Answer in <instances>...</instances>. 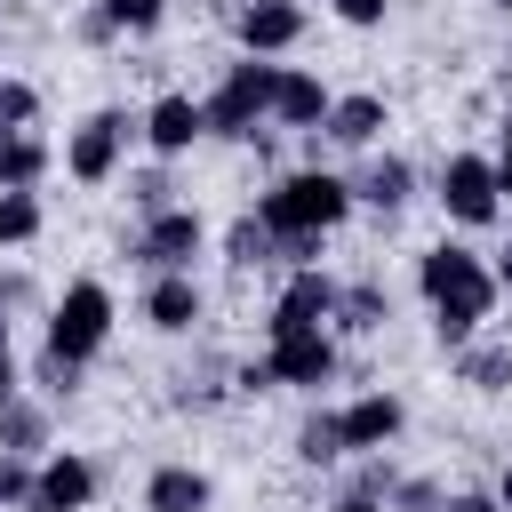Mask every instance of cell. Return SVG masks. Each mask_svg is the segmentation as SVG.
Instances as JSON below:
<instances>
[{"label": "cell", "instance_id": "cell-1", "mask_svg": "<svg viewBox=\"0 0 512 512\" xmlns=\"http://www.w3.org/2000/svg\"><path fill=\"white\" fill-rule=\"evenodd\" d=\"M344 216H352V184H344V176H328L320 160H312V168H296V176H280V184H264V200H256V224H264L272 240L336 232Z\"/></svg>", "mask_w": 512, "mask_h": 512}, {"label": "cell", "instance_id": "cell-2", "mask_svg": "<svg viewBox=\"0 0 512 512\" xmlns=\"http://www.w3.org/2000/svg\"><path fill=\"white\" fill-rule=\"evenodd\" d=\"M416 280H424L432 312H456V320H488V304H496V272H488V264H480L472 248H456V240L424 248Z\"/></svg>", "mask_w": 512, "mask_h": 512}, {"label": "cell", "instance_id": "cell-3", "mask_svg": "<svg viewBox=\"0 0 512 512\" xmlns=\"http://www.w3.org/2000/svg\"><path fill=\"white\" fill-rule=\"evenodd\" d=\"M272 80H280V64H264V56L232 64V72H224V88L200 104L208 136H256V120L272 112Z\"/></svg>", "mask_w": 512, "mask_h": 512}, {"label": "cell", "instance_id": "cell-4", "mask_svg": "<svg viewBox=\"0 0 512 512\" xmlns=\"http://www.w3.org/2000/svg\"><path fill=\"white\" fill-rule=\"evenodd\" d=\"M104 336H112V288H104V280H72V288L56 296V312H48V352L88 360Z\"/></svg>", "mask_w": 512, "mask_h": 512}, {"label": "cell", "instance_id": "cell-5", "mask_svg": "<svg viewBox=\"0 0 512 512\" xmlns=\"http://www.w3.org/2000/svg\"><path fill=\"white\" fill-rule=\"evenodd\" d=\"M128 136H136V120H128L120 104H104V112H88V120L72 128V144H64V168H72L80 184H104V176L120 168Z\"/></svg>", "mask_w": 512, "mask_h": 512}, {"label": "cell", "instance_id": "cell-6", "mask_svg": "<svg viewBox=\"0 0 512 512\" xmlns=\"http://www.w3.org/2000/svg\"><path fill=\"white\" fill-rule=\"evenodd\" d=\"M496 160H480V152H456L448 168H440V208L456 216V224H488L496 216Z\"/></svg>", "mask_w": 512, "mask_h": 512}, {"label": "cell", "instance_id": "cell-7", "mask_svg": "<svg viewBox=\"0 0 512 512\" xmlns=\"http://www.w3.org/2000/svg\"><path fill=\"white\" fill-rule=\"evenodd\" d=\"M272 376L280 384H304V392H320L328 376H336V344H328V328H272Z\"/></svg>", "mask_w": 512, "mask_h": 512}, {"label": "cell", "instance_id": "cell-8", "mask_svg": "<svg viewBox=\"0 0 512 512\" xmlns=\"http://www.w3.org/2000/svg\"><path fill=\"white\" fill-rule=\"evenodd\" d=\"M88 496H96V464H88V456H72V448H56V456L32 472L24 512H88Z\"/></svg>", "mask_w": 512, "mask_h": 512}, {"label": "cell", "instance_id": "cell-9", "mask_svg": "<svg viewBox=\"0 0 512 512\" xmlns=\"http://www.w3.org/2000/svg\"><path fill=\"white\" fill-rule=\"evenodd\" d=\"M136 264H152V272H184L192 256H200V216L192 208H160L144 232H136V248H128Z\"/></svg>", "mask_w": 512, "mask_h": 512}, {"label": "cell", "instance_id": "cell-10", "mask_svg": "<svg viewBox=\"0 0 512 512\" xmlns=\"http://www.w3.org/2000/svg\"><path fill=\"white\" fill-rule=\"evenodd\" d=\"M232 24H240V48H248V56H280V48L304 40V8H296V0H248Z\"/></svg>", "mask_w": 512, "mask_h": 512}, {"label": "cell", "instance_id": "cell-11", "mask_svg": "<svg viewBox=\"0 0 512 512\" xmlns=\"http://www.w3.org/2000/svg\"><path fill=\"white\" fill-rule=\"evenodd\" d=\"M400 424H408V408H400L392 392H360V400L336 416V432H344V456H352V448H384V440H400Z\"/></svg>", "mask_w": 512, "mask_h": 512}, {"label": "cell", "instance_id": "cell-12", "mask_svg": "<svg viewBox=\"0 0 512 512\" xmlns=\"http://www.w3.org/2000/svg\"><path fill=\"white\" fill-rule=\"evenodd\" d=\"M328 312H336V280L312 272V264H296V280H288L280 304H272V328H320Z\"/></svg>", "mask_w": 512, "mask_h": 512}, {"label": "cell", "instance_id": "cell-13", "mask_svg": "<svg viewBox=\"0 0 512 512\" xmlns=\"http://www.w3.org/2000/svg\"><path fill=\"white\" fill-rule=\"evenodd\" d=\"M192 136H208V120H200V104H192V96H160V104L144 112V144H152L160 160L192 152Z\"/></svg>", "mask_w": 512, "mask_h": 512}, {"label": "cell", "instance_id": "cell-14", "mask_svg": "<svg viewBox=\"0 0 512 512\" xmlns=\"http://www.w3.org/2000/svg\"><path fill=\"white\" fill-rule=\"evenodd\" d=\"M144 320H152L160 336H184V328L200 320V288H192V272H160V280L144 288Z\"/></svg>", "mask_w": 512, "mask_h": 512}, {"label": "cell", "instance_id": "cell-15", "mask_svg": "<svg viewBox=\"0 0 512 512\" xmlns=\"http://www.w3.org/2000/svg\"><path fill=\"white\" fill-rule=\"evenodd\" d=\"M216 504V488H208V472H192V464H160L152 480H144V512H208Z\"/></svg>", "mask_w": 512, "mask_h": 512}, {"label": "cell", "instance_id": "cell-16", "mask_svg": "<svg viewBox=\"0 0 512 512\" xmlns=\"http://www.w3.org/2000/svg\"><path fill=\"white\" fill-rule=\"evenodd\" d=\"M328 104H336V96H328L312 72H280V80H272V120H280V128H320Z\"/></svg>", "mask_w": 512, "mask_h": 512}, {"label": "cell", "instance_id": "cell-17", "mask_svg": "<svg viewBox=\"0 0 512 512\" xmlns=\"http://www.w3.org/2000/svg\"><path fill=\"white\" fill-rule=\"evenodd\" d=\"M376 128H384V96H336L328 104V120H320V136L328 144H376Z\"/></svg>", "mask_w": 512, "mask_h": 512}, {"label": "cell", "instance_id": "cell-18", "mask_svg": "<svg viewBox=\"0 0 512 512\" xmlns=\"http://www.w3.org/2000/svg\"><path fill=\"white\" fill-rule=\"evenodd\" d=\"M344 336H376L384 320H392V296L376 288V280H360V288H336V312H328Z\"/></svg>", "mask_w": 512, "mask_h": 512}, {"label": "cell", "instance_id": "cell-19", "mask_svg": "<svg viewBox=\"0 0 512 512\" xmlns=\"http://www.w3.org/2000/svg\"><path fill=\"white\" fill-rule=\"evenodd\" d=\"M48 176V144L32 128H0V192L8 184H40Z\"/></svg>", "mask_w": 512, "mask_h": 512}, {"label": "cell", "instance_id": "cell-20", "mask_svg": "<svg viewBox=\"0 0 512 512\" xmlns=\"http://www.w3.org/2000/svg\"><path fill=\"white\" fill-rule=\"evenodd\" d=\"M352 200H368V208H384V216H392V208L408 200V160H392V152H384V160H368V168H360V184H352Z\"/></svg>", "mask_w": 512, "mask_h": 512}, {"label": "cell", "instance_id": "cell-21", "mask_svg": "<svg viewBox=\"0 0 512 512\" xmlns=\"http://www.w3.org/2000/svg\"><path fill=\"white\" fill-rule=\"evenodd\" d=\"M40 232V200H32V184H8L0 192V248H24Z\"/></svg>", "mask_w": 512, "mask_h": 512}, {"label": "cell", "instance_id": "cell-22", "mask_svg": "<svg viewBox=\"0 0 512 512\" xmlns=\"http://www.w3.org/2000/svg\"><path fill=\"white\" fill-rule=\"evenodd\" d=\"M464 384L472 392H504L512 384V344H480V352L464 344Z\"/></svg>", "mask_w": 512, "mask_h": 512}, {"label": "cell", "instance_id": "cell-23", "mask_svg": "<svg viewBox=\"0 0 512 512\" xmlns=\"http://www.w3.org/2000/svg\"><path fill=\"white\" fill-rule=\"evenodd\" d=\"M40 432H48V424H40V408H32V400H8V408H0V448H8V456H32V448H40Z\"/></svg>", "mask_w": 512, "mask_h": 512}, {"label": "cell", "instance_id": "cell-24", "mask_svg": "<svg viewBox=\"0 0 512 512\" xmlns=\"http://www.w3.org/2000/svg\"><path fill=\"white\" fill-rule=\"evenodd\" d=\"M224 256H232V264L248 272V264H264V256H280V240H272V232H264L256 216H240V224L224 232Z\"/></svg>", "mask_w": 512, "mask_h": 512}, {"label": "cell", "instance_id": "cell-25", "mask_svg": "<svg viewBox=\"0 0 512 512\" xmlns=\"http://www.w3.org/2000/svg\"><path fill=\"white\" fill-rule=\"evenodd\" d=\"M296 456H304V464H336V456H344L336 416H304V424H296Z\"/></svg>", "mask_w": 512, "mask_h": 512}, {"label": "cell", "instance_id": "cell-26", "mask_svg": "<svg viewBox=\"0 0 512 512\" xmlns=\"http://www.w3.org/2000/svg\"><path fill=\"white\" fill-rule=\"evenodd\" d=\"M104 16H112V32H152L168 16V0H104Z\"/></svg>", "mask_w": 512, "mask_h": 512}, {"label": "cell", "instance_id": "cell-27", "mask_svg": "<svg viewBox=\"0 0 512 512\" xmlns=\"http://www.w3.org/2000/svg\"><path fill=\"white\" fill-rule=\"evenodd\" d=\"M40 120V96L24 80H0V128H32Z\"/></svg>", "mask_w": 512, "mask_h": 512}, {"label": "cell", "instance_id": "cell-28", "mask_svg": "<svg viewBox=\"0 0 512 512\" xmlns=\"http://www.w3.org/2000/svg\"><path fill=\"white\" fill-rule=\"evenodd\" d=\"M128 192H136V208H144V216H160V208H176V200H168V192H176V184H168V176H160V168H144V176H136V184H128Z\"/></svg>", "mask_w": 512, "mask_h": 512}, {"label": "cell", "instance_id": "cell-29", "mask_svg": "<svg viewBox=\"0 0 512 512\" xmlns=\"http://www.w3.org/2000/svg\"><path fill=\"white\" fill-rule=\"evenodd\" d=\"M24 496H32V464L0 448V504H24Z\"/></svg>", "mask_w": 512, "mask_h": 512}, {"label": "cell", "instance_id": "cell-30", "mask_svg": "<svg viewBox=\"0 0 512 512\" xmlns=\"http://www.w3.org/2000/svg\"><path fill=\"white\" fill-rule=\"evenodd\" d=\"M40 384H48V392H72V384H80V360H64V352H40Z\"/></svg>", "mask_w": 512, "mask_h": 512}, {"label": "cell", "instance_id": "cell-31", "mask_svg": "<svg viewBox=\"0 0 512 512\" xmlns=\"http://www.w3.org/2000/svg\"><path fill=\"white\" fill-rule=\"evenodd\" d=\"M392 504H400V512H440V496H432L424 480H408V488H392Z\"/></svg>", "mask_w": 512, "mask_h": 512}, {"label": "cell", "instance_id": "cell-32", "mask_svg": "<svg viewBox=\"0 0 512 512\" xmlns=\"http://www.w3.org/2000/svg\"><path fill=\"white\" fill-rule=\"evenodd\" d=\"M336 16H344V24H360V32H368V24H384V0H336Z\"/></svg>", "mask_w": 512, "mask_h": 512}, {"label": "cell", "instance_id": "cell-33", "mask_svg": "<svg viewBox=\"0 0 512 512\" xmlns=\"http://www.w3.org/2000/svg\"><path fill=\"white\" fill-rule=\"evenodd\" d=\"M232 384H240V392H272V384H280V376H272V360H248V368H240V376H232Z\"/></svg>", "mask_w": 512, "mask_h": 512}, {"label": "cell", "instance_id": "cell-34", "mask_svg": "<svg viewBox=\"0 0 512 512\" xmlns=\"http://www.w3.org/2000/svg\"><path fill=\"white\" fill-rule=\"evenodd\" d=\"M16 400V352H8V320H0V408Z\"/></svg>", "mask_w": 512, "mask_h": 512}, {"label": "cell", "instance_id": "cell-35", "mask_svg": "<svg viewBox=\"0 0 512 512\" xmlns=\"http://www.w3.org/2000/svg\"><path fill=\"white\" fill-rule=\"evenodd\" d=\"M352 496H392V472H384V464H360V488H352Z\"/></svg>", "mask_w": 512, "mask_h": 512}, {"label": "cell", "instance_id": "cell-36", "mask_svg": "<svg viewBox=\"0 0 512 512\" xmlns=\"http://www.w3.org/2000/svg\"><path fill=\"white\" fill-rule=\"evenodd\" d=\"M440 512H504V504H496V496H448Z\"/></svg>", "mask_w": 512, "mask_h": 512}, {"label": "cell", "instance_id": "cell-37", "mask_svg": "<svg viewBox=\"0 0 512 512\" xmlns=\"http://www.w3.org/2000/svg\"><path fill=\"white\" fill-rule=\"evenodd\" d=\"M24 296H32V280H24V272H8V280H0V304H24Z\"/></svg>", "mask_w": 512, "mask_h": 512}, {"label": "cell", "instance_id": "cell-38", "mask_svg": "<svg viewBox=\"0 0 512 512\" xmlns=\"http://www.w3.org/2000/svg\"><path fill=\"white\" fill-rule=\"evenodd\" d=\"M496 192H512V136H504V160H496Z\"/></svg>", "mask_w": 512, "mask_h": 512}, {"label": "cell", "instance_id": "cell-39", "mask_svg": "<svg viewBox=\"0 0 512 512\" xmlns=\"http://www.w3.org/2000/svg\"><path fill=\"white\" fill-rule=\"evenodd\" d=\"M336 512H384V504H376V496H344Z\"/></svg>", "mask_w": 512, "mask_h": 512}, {"label": "cell", "instance_id": "cell-40", "mask_svg": "<svg viewBox=\"0 0 512 512\" xmlns=\"http://www.w3.org/2000/svg\"><path fill=\"white\" fill-rule=\"evenodd\" d=\"M496 504H504V512H512V464H504V480H496Z\"/></svg>", "mask_w": 512, "mask_h": 512}, {"label": "cell", "instance_id": "cell-41", "mask_svg": "<svg viewBox=\"0 0 512 512\" xmlns=\"http://www.w3.org/2000/svg\"><path fill=\"white\" fill-rule=\"evenodd\" d=\"M496 280H504V288H512V248H504V256H496Z\"/></svg>", "mask_w": 512, "mask_h": 512}, {"label": "cell", "instance_id": "cell-42", "mask_svg": "<svg viewBox=\"0 0 512 512\" xmlns=\"http://www.w3.org/2000/svg\"><path fill=\"white\" fill-rule=\"evenodd\" d=\"M488 8H512V0H488Z\"/></svg>", "mask_w": 512, "mask_h": 512}, {"label": "cell", "instance_id": "cell-43", "mask_svg": "<svg viewBox=\"0 0 512 512\" xmlns=\"http://www.w3.org/2000/svg\"><path fill=\"white\" fill-rule=\"evenodd\" d=\"M504 136H512V128H504Z\"/></svg>", "mask_w": 512, "mask_h": 512}]
</instances>
